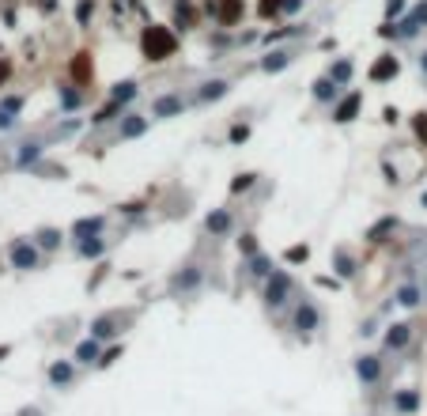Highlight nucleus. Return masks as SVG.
<instances>
[{
    "mask_svg": "<svg viewBox=\"0 0 427 416\" xmlns=\"http://www.w3.org/2000/svg\"><path fill=\"white\" fill-rule=\"evenodd\" d=\"M144 53L151 61H167L174 53V35H170V30H163V27H148L144 30Z\"/></svg>",
    "mask_w": 427,
    "mask_h": 416,
    "instance_id": "1",
    "label": "nucleus"
},
{
    "mask_svg": "<svg viewBox=\"0 0 427 416\" xmlns=\"http://www.w3.org/2000/svg\"><path fill=\"white\" fill-rule=\"evenodd\" d=\"M72 76H76V83H87V80H91V57H87V53H80V57H76Z\"/></svg>",
    "mask_w": 427,
    "mask_h": 416,
    "instance_id": "2",
    "label": "nucleus"
},
{
    "mask_svg": "<svg viewBox=\"0 0 427 416\" xmlns=\"http://www.w3.org/2000/svg\"><path fill=\"white\" fill-rule=\"evenodd\" d=\"M393 72H397V61H393V57H382L375 69H370V80H386V76H393Z\"/></svg>",
    "mask_w": 427,
    "mask_h": 416,
    "instance_id": "3",
    "label": "nucleus"
},
{
    "mask_svg": "<svg viewBox=\"0 0 427 416\" xmlns=\"http://www.w3.org/2000/svg\"><path fill=\"white\" fill-rule=\"evenodd\" d=\"M238 16H242V0H227L223 12H220V19H223V23H235Z\"/></svg>",
    "mask_w": 427,
    "mask_h": 416,
    "instance_id": "4",
    "label": "nucleus"
},
{
    "mask_svg": "<svg viewBox=\"0 0 427 416\" xmlns=\"http://www.w3.org/2000/svg\"><path fill=\"white\" fill-rule=\"evenodd\" d=\"M356 106H359V95H352V98H344V103H341V110H337V122H352Z\"/></svg>",
    "mask_w": 427,
    "mask_h": 416,
    "instance_id": "5",
    "label": "nucleus"
},
{
    "mask_svg": "<svg viewBox=\"0 0 427 416\" xmlns=\"http://www.w3.org/2000/svg\"><path fill=\"white\" fill-rule=\"evenodd\" d=\"M288 258H291V261H303V258H306V246H291Z\"/></svg>",
    "mask_w": 427,
    "mask_h": 416,
    "instance_id": "6",
    "label": "nucleus"
},
{
    "mask_svg": "<svg viewBox=\"0 0 427 416\" xmlns=\"http://www.w3.org/2000/svg\"><path fill=\"white\" fill-rule=\"evenodd\" d=\"M359 375H367V379H375V375H378V367H375V364H359Z\"/></svg>",
    "mask_w": 427,
    "mask_h": 416,
    "instance_id": "7",
    "label": "nucleus"
},
{
    "mask_svg": "<svg viewBox=\"0 0 427 416\" xmlns=\"http://www.w3.org/2000/svg\"><path fill=\"white\" fill-rule=\"evenodd\" d=\"M276 8H280V0H261V12H265V16L276 12Z\"/></svg>",
    "mask_w": 427,
    "mask_h": 416,
    "instance_id": "8",
    "label": "nucleus"
},
{
    "mask_svg": "<svg viewBox=\"0 0 427 416\" xmlns=\"http://www.w3.org/2000/svg\"><path fill=\"white\" fill-rule=\"evenodd\" d=\"M401 341H404V325H397V330L390 333V345H401Z\"/></svg>",
    "mask_w": 427,
    "mask_h": 416,
    "instance_id": "9",
    "label": "nucleus"
},
{
    "mask_svg": "<svg viewBox=\"0 0 427 416\" xmlns=\"http://www.w3.org/2000/svg\"><path fill=\"white\" fill-rule=\"evenodd\" d=\"M299 325H314V311H299Z\"/></svg>",
    "mask_w": 427,
    "mask_h": 416,
    "instance_id": "10",
    "label": "nucleus"
},
{
    "mask_svg": "<svg viewBox=\"0 0 427 416\" xmlns=\"http://www.w3.org/2000/svg\"><path fill=\"white\" fill-rule=\"evenodd\" d=\"M4 76H8V64H4V61H0V83H4Z\"/></svg>",
    "mask_w": 427,
    "mask_h": 416,
    "instance_id": "11",
    "label": "nucleus"
},
{
    "mask_svg": "<svg viewBox=\"0 0 427 416\" xmlns=\"http://www.w3.org/2000/svg\"><path fill=\"white\" fill-rule=\"evenodd\" d=\"M0 356H8V348H0Z\"/></svg>",
    "mask_w": 427,
    "mask_h": 416,
    "instance_id": "12",
    "label": "nucleus"
}]
</instances>
